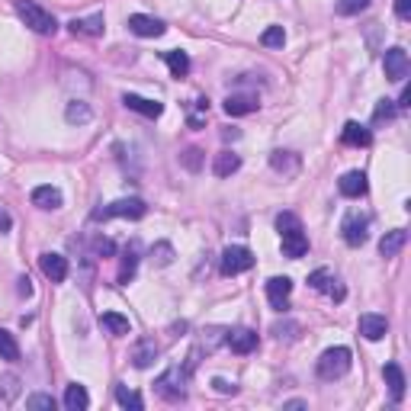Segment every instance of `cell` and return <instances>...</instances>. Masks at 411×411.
<instances>
[{
  "label": "cell",
  "instance_id": "cell-37",
  "mask_svg": "<svg viewBox=\"0 0 411 411\" xmlns=\"http://www.w3.org/2000/svg\"><path fill=\"white\" fill-rule=\"evenodd\" d=\"M276 229H280V235H283V231H290V229H302V222L292 213H280L276 215Z\"/></svg>",
  "mask_w": 411,
  "mask_h": 411
},
{
  "label": "cell",
  "instance_id": "cell-6",
  "mask_svg": "<svg viewBox=\"0 0 411 411\" xmlns=\"http://www.w3.org/2000/svg\"><path fill=\"white\" fill-rule=\"evenodd\" d=\"M341 235H344V241L351 244V248L366 244V238H370V219L360 215V213H351L347 219L341 222Z\"/></svg>",
  "mask_w": 411,
  "mask_h": 411
},
{
  "label": "cell",
  "instance_id": "cell-35",
  "mask_svg": "<svg viewBox=\"0 0 411 411\" xmlns=\"http://www.w3.org/2000/svg\"><path fill=\"white\" fill-rule=\"evenodd\" d=\"M151 260H154L158 267H168L170 260H174V248H170L168 241H158V244L151 248Z\"/></svg>",
  "mask_w": 411,
  "mask_h": 411
},
{
  "label": "cell",
  "instance_id": "cell-1",
  "mask_svg": "<svg viewBox=\"0 0 411 411\" xmlns=\"http://www.w3.org/2000/svg\"><path fill=\"white\" fill-rule=\"evenodd\" d=\"M16 13H20V20H23L32 32H39V36H55V32H58V20H55L48 10L39 7L36 0H16Z\"/></svg>",
  "mask_w": 411,
  "mask_h": 411
},
{
  "label": "cell",
  "instance_id": "cell-36",
  "mask_svg": "<svg viewBox=\"0 0 411 411\" xmlns=\"http://www.w3.org/2000/svg\"><path fill=\"white\" fill-rule=\"evenodd\" d=\"M366 7H370V0H337V13H344V16L363 13Z\"/></svg>",
  "mask_w": 411,
  "mask_h": 411
},
{
  "label": "cell",
  "instance_id": "cell-38",
  "mask_svg": "<svg viewBox=\"0 0 411 411\" xmlns=\"http://www.w3.org/2000/svg\"><path fill=\"white\" fill-rule=\"evenodd\" d=\"M26 408H46V411H52V408H55V398H52V396H42V392H36V396L26 398Z\"/></svg>",
  "mask_w": 411,
  "mask_h": 411
},
{
  "label": "cell",
  "instance_id": "cell-8",
  "mask_svg": "<svg viewBox=\"0 0 411 411\" xmlns=\"http://www.w3.org/2000/svg\"><path fill=\"white\" fill-rule=\"evenodd\" d=\"M129 29L135 32V36H142V39H158V36H164V29H168V26L161 23L158 16L132 13V16H129Z\"/></svg>",
  "mask_w": 411,
  "mask_h": 411
},
{
  "label": "cell",
  "instance_id": "cell-22",
  "mask_svg": "<svg viewBox=\"0 0 411 411\" xmlns=\"http://www.w3.org/2000/svg\"><path fill=\"white\" fill-rule=\"evenodd\" d=\"M382 376H386V382H389L392 398H396V402H402V398H405V373H402V366H398V363H386Z\"/></svg>",
  "mask_w": 411,
  "mask_h": 411
},
{
  "label": "cell",
  "instance_id": "cell-20",
  "mask_svg": "<svg viewBox=\"0 0 411 411\" xmlns=\"http://www.w3.org/2000/svg\"><path fill=\"white\" fill-rule=\"evenodd\" d=\"M405 244H408V231H405V229H392V231H386V235H382L379 254H382V257H396Z\"/></svg>",
  "mask_w": 411,
  "mask_h": 411
},
{
  "label": "cell",
  "instance_id": "cell-12",
  "mask_svg": "<svg viewBox=\"0 0 411 411\" xmlns=\"http://www.w3.org/2000/svg\"><path fill=\"white\" fill-rule=\"evenodd\" d=\"M39 267H42V274L48 276L52 283H65L68 280V257H61V254H42L39 257Z\"/></svg>",
  "mask_w": 411,
  "mask_h": 411
},
{
  "label": "cell",
  "instance_id": "cell-7",
  "mask_svg": "<svg viewBox=\"0 0 411 411\" xmlns=\"http://www.w3.org/2000/svg\"><path fill=\"white\" fill-rule=\"evenodd\" d=\"M382 68H386V77H389V81H398V84H402L405 77H408V71H411L408 52H405L402 46H392V48L386 52V58H382Z\"/></svg>",
  "mask_w": 411,
  "mask_h": 411
},
{
  "label": "cell",
  "instance_id": "cell-3",
  "mask_svg": "<svg viewBox=\"0 0 411 411\" xmlns=\"http://www.w3.org/2000/svg\"><path fill=\"white\" fill-rule=\"evenodd\" d=\"M351 366H353V357L347 347H331V351L321 353L315 370H318L321 379H341V376L351 373Z\"/></svg>",
  "mask_w": 411,
  "mask_h": 411
},
{
  "label": "cell",
  "instance_id": "cell-18",
  "mask_svg": "<svg viewBox=\"0 0 411 411\" xmlns=\"http://www.w3.org/2000/svg\"><path fill=\"white\" fill-rule=\"evenodd\" d=\"M71 32L74 36H103V13H93V16H81V20H71Z\"/></svg>",
  "mask_w": 411,
  "mask_h": 411
},
{
  "label": "cell",
  "instance_id": "cell-17",
  "mask_svg": "<svg viewBox=\"0 0 411 411\" xmlns=\"http://www.w3.org/2000/svg\"><path fill=\"white\" fill-rule=\"evenodd\" d=\"M341 142L344 145H353V148H366L370 142H373V135H370V129L360 126V122H347V126L341 129Z\"/></svg>",
  "mask_w": 411,
  "mask_h": 411
},
{
  "label": "cell",
  "instance_id": "cell-33",
  "mask_svg": "<svg viewBox=\"0 0 411 411\" xmlns=\"http://www.w3.org/2000/svg\"><path fill=\"white\" fill-rule=\"evenodd\" d=\"M260 42H264L267 48H283V42H286V32H283V26H267V29L260 32Z\"/></svg>",
  "mask_w": 411,
  "mask_h": 411
},
{
  "label": "cell",
  "instance_id": "cell-26",
  "mask_svg": "<svg viewBox=\"0 0 411 411\" xmlns=\"http://www.w3.org/2000/svg\"><path fill=\"white\" fill-rule=\"evenodd\" d=\"M100 325L107 328L109 335H116V337H126L132 331L129 318H126V315H119V312H103V315H100Z\"/></svg>",
  "mask_w": 411,
  "mask_h": 411
},
{
  "label": "cell",
  "instance_id": "cell-32",
  "mask_svg": "<svg viewBox=\"0 0 411 411\" xmlns=\"http://www.w3.org/2000/svg\"><path fill=\"white\" fill-rule=\"evenodd\" d=\"M65 116H68V122H71V126H74V122H77V126H84V122H90V107H87V103H81V100H74V103H71V107H68V113H65Z\"/></svg>",
  "mask_w": 411,
  "mask_h": 411
},
{
  "label": "cell",
  "instance_id": "cell-45",
  "mask_svg": "<svg viewBox=\"0 0 411 411\" xmlns=\"http://www.w3.org/2000/svg\"><path fill=\"white\" fill-rule=\"evenodd\" d=\"M20 292H23V296H32V286H29V276H20Z\"/></svg>",
  "mask_w": 411,
  "mask_h": 411
},
{
  "label": "cell",
  "instance_id": "cell-28",
  "mask_svg": "<svg viewBox=\"0 0 411 411\" xmlns=\"http://www.w3.org/2000/svg\"><path fill=\"white\" fill-rule=\"evenodd\" d=\"M135 264H138V244L132 241L129 248H126V254H122V270H119V283H129L132 276H135Z\"/></svg>",
  "mask_w": 411,
  "mask_h": 411
},
{
  "label": "cell",
  "instance_id": "cell-19",
  "mask_svg": "<svg viewBox=\"0 0 411 411\" xmlns=\"http://www.w3.org/2000/svg\"><path fill=\"white\" fill-rule=\"evenodd\" d=\"M257 107H260L257 97H251V93H231V97L225 100V113L229 116H248Z\"/></svg>",
  "mask_w": 411,
  "mask_h": 411
},
{
  "label": "cell",
  "instance_id": "cell-25",
  "mask_svg": "<svg viewBox=\"0 0 411 411\" xmlns=\"http://www.w3.org/2000/svg\"><path fill=\"white\" fill-rule=\"evenodd\" d=\"M32 206H39V209H61V193L55 190V187H36L32 190Z\"/></svg>",
  "mask_w": 411,
  "mask_h": 411
},
{
  "label": "cell",
  "instance_id": "cell-13",
  "mask_svg": "<svg viewBox=\"0 0 411 411\" xmlns=\"http://www.w3.org/2000/svg\"><path fill=\"white\" fill-rule=\"evenodd\" d=\"M309 286H312V290H318V292H328V296L337 299V302L344 299V286H337V280H335L331 274H328L325 267H321V270H312V274H309Z\"/></svg>",
  "mask_w": 411,
  "mask_h": 411
},
{
  "label": "cell",
  "instance_id": "cell-30",
  "mask_svg": "<svg viewBox=\"0 0 411 411\" xmlns=\"http://www.w3.org/2000/svg\"><path fill=\"white\" fill-rule=\"evenodd\" d=\"M20 396V379L16 376H0V405H10Z\"/></svg>",
  "mask_w": 411,
  "mask_h": 411
},
{
  "label": "cell",
  "instance_id": "cell-40",
  "mask_svg": "<svg viewBox=\"0 0 411 411\" xmlns=\"http://www.w3.org/2000/svg\"><path fill=\"white\" fill-rule=\"evenodd\" d=\"M97 254H100V257H113V254H116V244L109 241V238H97Z\"/></svg>",
  "mask_w": 411,
  "mask_h": 411
},
{
  "label": "cell",
  "instance_id": "cell-34",
  "mask_svg": "<svg viewBox=\"0 0 411 411\" xmlns=\"http://www.w3.org/2000/svg\"><path fill=\"white\" fill-rule=\"evenodd\" d=\"M270 164H274L276 170H286V174H296L299 170V161L290 158V151H274L270 154Z\"/></svg>",
  "mask_w": 411,
  "mask_h": 411
},
{
  "label": "cell",
  "instance_id": "cell-31",
  "mask_svg": "<svg viewBox=\"0 0 411 411\" xmlns=\"http://www.w3.org/2000/svg\"><path fill=\"white\" fill-rule=\"evenodd\" d=\"M0 360H20V344L10 331H0Z\"/></svg>",
  "mask_w": 411,
  "mask_h": 411
},
{
  "label": "cell",
  "instance_id": "cell-44",
  "mask_svg": "<svg viewBox=\"0 0 411 411\" xmlns=\"http://www.w3.org/2000/svg\"><path fill=\"white\" fill-rule=\"evenodd\" d=\"M10 225H13L10 213H7V209H0V231H10Z\"/></svg>",
  "mask_w": 411,
  "mask_h": 411
},
{
  "label": "cell",
  "instance_id": "cell-2",
  "mask_svg": "<svg viewBox=\"0 0 411 411\" xmlns=\"http://www.w3.org/2000/svg\"><path fill=\"white\" fill-rule=\"evenodd\" d=\"M187 376H190V370L187 366H170V370H164V373L158 376V382H154V389H158L161 398H168V402H183L187 398Z\"/></svg>",
  "mask_w": 411,
  "mask_h": 411
},
{
  "label": "cell",
  "instance_id": "cell-4",
  "mask_svg": "<svg viewBox=\"0 0 411 411\" xmlns=\"http://www.w3.org/2000/svg\"><path fill=\"white\" fill-rule=\"evenodd\" d=\"M148 213V206L142 203V199H116V203L103 206V209H97L93 213V219H142V215Z\"/></svg>",
  "mask_w": 411,
  "mask_h": 411
},
{
  "label": "cell",
  "instance_id": "cell-24",
  "mask_svg": "<svg viewBox=\"0 0 411 411\" xmlns=\"http://www.w3.org/2000/svg\"><path fill=\"white\" fill-rule=\"evenodd\" d=\"M241 168V158H238L235 151H219L213 161V174L215 177H231L235 170Z\"/></svg>",
  "mask_w": 411,
  "mask_h": 411
},
{
  "label": "cell",
  "instance_id": "cell-11",
  "mask_svg": "<svg viewBox=\"0 0 411 411\" xmlns=\"http://www.w3.org/2000/svg\"><path fill=\"white\" fill-rule=\"evenodd\" d=\"M283 254L290 260H299L309 254V238H305L302 229H290V231H283Z\"/></svg>",
  "mask_w": 411,
  "mask_h": 411
},
{
  "label": "cell",
  "instance_id": "cell-46",
  "mask_svg": "<svg viewBox=\"0 0 411 411\" xmlns=\"http://www.w3.org/2000/svg\"><path fill=\"white\" fill-rule=\"evenodd\" d=\"M408 103H411V90H408V87H405V90H402V97H398V103H396V107H408Z\"/></svg>",
  "mask_w": 411,
  "mask_h": 411
},
{
  "label": "cell",
  "instance_id": "cell-9",
  "mask_svg": "<svg viewBox=\"0 0 411 411\" xmlns=\"http://www.w3.org/2000/svg\"><path fill=\"white\" fill-rule=\"evenodd\" d=\"M357 328H360V335H363L366 341H382L386 331H389V318L386 315H376V312H366V315H360Z\"/></svg>",
  "mask_w": 411,
  "mask_h": 411
},
{
  "label": "cell",
  "instance_id": "cell-29",
  "mask_svg": "<svg viewBox=\"0 0 411 411\" xmlns=\"http://www.w3.org/2000/svg\"><path fill=\"white\" fill-rule=\"evenodd\" d=\"M116 402H119L122 408H135V411L145 408L142 396H138V392H132V389H126V386H116Z\"/></svg>",
  "mask_w": 411,
  "mask_h": 411
},
{
  "label": "cell",
  "instance_id": "cell-15",
  "mask_svg": "<svg viewBox=\"0 0 411 411\" xmlns=\"http://www.w3.org/2000/svg\"><path fill=\"white\" fill-rule=\"evenodd\" d=\"M122 103H126V107H129V109H135V113L148 116V119H158V116L164 113V107H161L158 100L138 97V93H126V97H122Z\"/></svg>",
  "mask_w": 411,
  "mask_h": 411
},
{
  "label": "cell",
  "instance_id": "cell-43",
  "mask_svg": "<svg viewBox=\"0 0 411 411\" xmlns=\"http://www.w3.org/2000/svg\"><path fill=\"white\" fill-rule=\"evenodd\" d=\"M213 389H215V392H222V396L235 392V386H231V382H225V379H213Z\"/></svg>",
  "mask_w": 411,
  "mask_h": 411
},
{
  "label": "cell",
  "instance_id": "cell-41",
  "mask_svg": "<svg viewBox=\"0 0 411 411\" xmlns=\"http://www.w3.org/2000/svg\"><path fill=\"white\" fill-rule=\"evenodd\" d=\"M199 154H203V151H196V148H190V151L183 154V164H187V168H190V170H196V168H199Z\"/></svg>",
  "mask_w": 411,
  "mask_h": 411
},
{
  "label": "cell",
  "instance_id": "cell-39",
  "mask_svg": "<svg viewBox=\"0 0 411 411\" xmlns=\"http://www.w3.org/2000/svg\"><path fill=\"white\" fill-rule=\"evenodd\" d=\"M396 116V103L392 100H379V107L373 113V122H382V119H392Z\"/></svg>",
  "mask_w": 411,
  "mask_h": 411
},
{
  "label": "cell",
  "instance_id": "cell-5",
  "mask_svg": "<svg viewBox=\"0 0 411 411\" xmlns=\"http://www.w3.org/2000/svg\"><path fill=\"white\" fill-rule=\"evenodd\" d=\"M254 267V254L244 248V244H231L222 251V274L225 276H238L244 270H251Z\"/></svg>",
  "mask_w": 411,
  "mask_h": 411
},
{
  "label": "cell",
  "instance_id": "cell-27",
  "mask_svg": "<svg viewBox=\"0 0 411 411\" xmlns=\"http://www.w3.org/2000/svg\"><path fill=\"white\" fill-rule=\"evenodd\" d=\"M164 61H168V68L174 77H187L190 74V55L174 48V52H164Z\"/></svg>",
  "mask_w": 411,
  "mask_h": 411
},
{
  "label": "cell",
  "instance_id": "cell-10",
  "mask_svg": "<svg viewBox=\"0 0 411 411\" xmlns=\"http://www.w3.org/2000/svg\"><path fill=\"white\" fill-rule=\"evenodd\" d=\"M290 292H292V280H290V276H274V280H267V299H270V305H274L276 312H283V309H286Z\"/></svg>",
  "mask_w": 411,
  "mask_h": 411
},
{
  "label": "cell",
  "instance_id": "cell-23",
  "mask_svg": "<svg viewBox=\"0 0 411 411\" xmlns=\"http://www.w3.org/2000/svg\"><path fill=\"white\" fill-rule=\"evenodd\" d=\"M87 405H90L87 389L81 386V382H71V386L65 389V408H68V411H84Z\"/></svg>",
  "mask_w": 411,
  "mask_h": 411
},
{
  "label": "cell",
  "instance_id": "cell-21",
  "mask_svg": "<svg viewBox=\"0 0 411 411\" xmlns=\"http://www.w3.org/2000/svg\"><path fill=\"white\" fill-rule=\"evenodd\" d=\"M154 357H158V344H154L151 337H145V341H138L135 347H132V366H138V370L151 366Z\"/></svg>",
  "mask_w": 411,
  "mask_h": 411
},
{
  "label": "cell",
  "instance_id": "cell-42",
  "mask_svg": "<svg viewBox=\"0 0 411 411\" xmlns=\"http://www.w3.org/2000/svg\"><path fill=\"white\" fill-rule=\"evenodd\" d=\"M396 16L398 20H408L411 16V0H396Z\"/></svg>",
  "mask_w": 411,
  "mask_h": 411
},
{
  "label": "cell",
  "instance_id": "cell-16",
  "mask_svg": "<svg viewBox=\"0 0 411 411\" xmlns=\"http://www.w3.org/2000/svg\"><path fill=\"white\" fill-rule=\"evenodd\" d=\"M229 347L235 353H251L254 347H257V335H254L251 328H235V331H229Z\"/></svg>",
  "mask_w": 411,
  "mask_h": 411
},
{
  "label": "cell",
  "instance_id": "cell-14",
  "mask_svg": "<svg viewBox=\"0 0 411 411\" xmlns=\"http://www.w3.org/2000/svg\"><path fill=\"white\" fill-rule=\"evenodd\" d=\"M337 190H341V196L347 199H357L366 193V174L363 170H351V174H344L341 180H337Z\"/></svg>",
  "mask_w": 411,
  "mask_h": 411
}]
</instances>
